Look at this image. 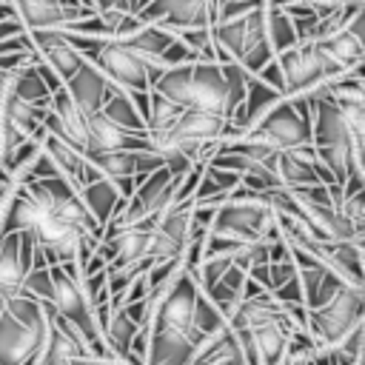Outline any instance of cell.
Masks as SVG:
<instances>
[{"label":"cell","instance_id":"5b68a950","mask_svg":"<svg viewBox=\"0 0 365 365\" xmlns=\"http://www.w3.org/2000/svg\"><path fill=\"white\" fill-rule=\"evenodd\" d=\"M242 137L257 140L274 151H311L314 148V114L308 97H285Z\"/></svg>","mask_w":365,"mask_h":365},{"label":"cell","instance_id":"836d02e7","mask_svg":"<svg viewBox=\"0 0 365 365\" xmlns=\"http://www.w3.org/2000/svg\"><path fill=\"white\" fill-rule=\"evenodd\" d=\"M134 14H137V11H134Z\"/></svg>","mask_w":365,"mask_h":365},{"label":"cell","instance_id":"f546056e","mask_svg":"<svg viewBox=\"0 0 365 365\" xmlns=\"http://www.w3.org/2000/svg\"><path fill=\"white\" fill-rule=\"evenodd\" d=\"M74 365H108V362H103L97 356H83V359H74Z\"/></svg>","mask_w":365,"mask_h":365},{"label":"cell","instance_id":"d6986e66","mask_svg":"<svg viewBox=\"0 0 365 365\" xmlns=\"http://www.w3.org/2000/svg\"><path fill=\"white\" fill-rule=\"evenodd\" d=\"M43 151L51 157L57 174H60L77 194L88 185L91 171H88V163H86V154H83V151H77L74 145H68V143H63L60 137L48 134L46 128H43Z\"/></svg>","mask_w":365,"mask_h":365},{"label":"cell","instance_id":"5bb4252c","mask_svg":"<svg viewBox=\"0 0 365 365\" xmlns=\"http://www.w3.org/2000/svg\"><path fill=\"white\" fill-rule=\"evenodd\" d=\"M331 94L345 114V123L351 128L354 148H356V163L365 174V86H362V80L342 77V80L331 83Z\"/></svg>","mask_w":365,"mask_h":365},{"label":"cell","instance_id":"4316f807","mask_svg":"<svg viewBox=\"0 0 365 365\" xmlns=\"http://www.w3.org/2000/svg\"><path fill=\"white\" fill-rule=\"evenodd\" d=\"M257 80H262L265 86H271L274 91H279L282 97H285V77H282V68H279V63H277V57L257 74Z\"/></svg>","mask_w":365,"mask_h":365},{"label":"cell","instance_id":"9c48e42d","mask_svg":"<svg viewBox=\"0 0 365 365\" xmlns=\"http://www.w3.org/2000/svg\"><path fill=\"white\" fill-rule=\"evenodd\" d=\"M191 222H194V200L191 202H174L154 228L148 259L151 262H168V259H182L188 240H191Z\"/></svg>","mask_w":365,"mask_h":365},{"label":"cell","instance_id":"83f0119b","mask_svg":"<svg viewBox=\"0 0 365 365\" xmlns=\"http://www.w3.org/2000/svg\"><path fill=\"white\" fill-rule=\"evenodd\" d=\"M97 14H134L137 0H94Z\"/></svg>","mask_w":365,"mask_h":365},{"label":"cell","instance_id":"d4e9b609","mask_svg":"<svg viewBox=\"0 0 365 365\" xmlns=\"http://www.w3.org/2000/svg\"><path fill=\"white\" fill-rule=\"evenodd\" d=\"M182 111L185 108H180V106H174L165 97H160V94L151 91V97H148V114H145V131H151V134L171 131L177 125V120H180Z\"/></svg>","mask_w":365,"mask_h":365},{"label":"cell","instance_id":"7a4b0ae2","mask_svg":"<svg viewBox=\"0 0 365 365\" xmlns=\"http://www.w3.org/2000/svg\"><path fill=\"white\" fill-rule=\"evenodd\" d=\"M48 308L20 294L0 317V365H40L48 345Z\"/></svg>","mask_w":365,"mask_h":365},{"label":"cell","instance_id":"44dd1931","mask_svg":"<svg viewBox=\"0 0 365 365\" xmlns=\"http://www.w3.org/2000/svg\"><path fill=\"white\" fill-rule=\"evenodd\" d=\"M100 331H103V336L108 342V351H111L114 362H125L128 359V351H131V342L143 331V325L134 322L125 308H111L108 317H106V322L100 325Z\"/></svg>","mask_w":365,"mask_h":365},{"label":"cell","instance_id":"7402d4cb","mask_svg":"<svg viewBox=\"0 0 365 365\" xmlns=\"http://www.w3.org/2000/svg\"><path fill=\"white\" fill-rule=\"evenodd\" d=\"M191 66H177V68H165L160 77H154L151 91L165 97L168 103L180 106V108H191Z\"/></svg>","mask_w":365,"mask_h":365},{"label":"cell","instance_id":"7c38bea8","mask_svg":"<svg viewBox=\"0 0 365 365\" xmlns=\"http://www.w3.org/2000/svg\"><path fill=\"white\" fill-rule=\"evenodd\" d=\"M46 131L74 145L77 151H88V114L68 97L66 88L54 91L46 111Z\"/></svg>","mask_w":365,"mask_h":365},{"label":"cell","instance_id":"277c9868","mask_svg":"<svg viewBox=\"0 0 365 365\" xmlns=\"http://www.w3.org/2000/svg\"><path fill=\"white\" fill-rule=\"evenodd\" d=\"M265 14H268V6L254 9V11H248L242 17H234V20H220L211 29L217 51H220V63L222 60H234L248 74L257 77L277 57L271 43H268Z\"/></svg>","mask_w":365,"mask_h":365},{"label":"cell","instance_id":"ba28073f","mask_svg":"<svg viewBox=\"0 0 365 365\" xmlns=\"http://www.w3.org/2000/svg\"><path fill=\"white\" fill-rule=\"evenodd\" d=\"M143 23H160L171 31L214 29L220 20L217 0H154L137 11Z\"/></svg>","mask_w":365,"mask_h":365},{"label":"cell","instance_id":"484cf974","mask_svg":"<svg viewBox=\"0 0 365 365\" xmlns=\"http://www.w3.org/2000/svg\"><path fill=\"white\" fill-rule=\"evenodd\" d=\"M339 365H365V325L345 336L336 348H331Z\"/></svg>","mask_w":365,"mask_h":365},{"label":"cell","instance_id":"603a6c76","mask_svg":"<svg viewBox=\"0 0 365 365\" xmlns=\"http://www.w3.org/2000/svg\"><path fill=\"white\" fill-rule=\"evenodd\" d=\"M265 31H268V43H271L274 54H282V51L299 46V34H297L294 17H291L285 9L268 6V14H265Z\"/></svg>","mask_w":365,"mask_h":365},{"label":"cell","instance_id":"52a82bcc","mask_svg":"<svg viewBox=\"0 0 365 365\" xmlns=\"http://www.w3.org/2000/svg\"><path fill=\"white\" fill-rule=\"evenodd\" d=\"M277 63L285 77V97H311L319 88L334 83V74L325 66L314 40H305V43L277 54Z\"/></svg>","mask_w":365,"mask_h":365},{"label":"cell","instance_id":"ac0fdd59","mask_svg":"<svg viewBox=\"0 0 365 365\" xmlns=\"http://www.w3.org/2000/svg\"><path fill=\"white\" fill-rule=\"evenodd\" d=\"M66 91H68V97L86 111V114H97V111H103V106L108 103V97L117 91L106 77H103V71L88 60L66 86H63Z\"/></svg>","mask_w":365,"mask_h":365},{"label":"cell","instance_id":"30bf717a","mask_svg":"<svg viewBox=\"0 0 365 365\" xmlns=\"http://www.w3.org/2000/svg\"><path fill=\"white\" fill-rule=\"evenodd\" d=\"M11 6L26 31H63L97 14L94 9H71L63 0H11Z\"/></svg>","mask_w":365,"mask_h":365},{"label":"cell","instance_id":"f1b7e54d","mask_svg":"<svg viewBox=\"0 0 365 365\" xmlns=\"http://www.w3.org/2000/svg\"><path fill=\"white\" fill-rule=\"evenodd\" d=\"M6 197H9V180H0V220H3V208H6Z\"/></svg>","mask_w":365,"mask_h":365},{"label":"cell","instance_id":"8992f818","mask_svg":"<svg viewBox=\"0 0 365 365\" xmlns=\"http://www.w3.org/2000/svg\"><path fill=\"white\" fill-rule=\"evenodd\" d=\"M365 325V288L345 285L328 305L308 311V334L319 348H336L345 336Z\"/></svg>","mask_w":365,"mask_h":365},{"label":"cell","instance_id":"4dcf8cb0","mask_svg":"<svg viewBox=\"0 0 365 365\" xmlns=\"http://www.w3.org/2000/svg\"><path fill=\"white\" fill-rule=\"evenodd\" d=\"M305 362H308V359H285L282 365H305Z\"/></svg>","mask_w":365,"mask_h":365},{"label":"cell","instance_id":"cb8c5ba5","mask_svg":"<svg viewBox=\"0 0 365 365\" xmlns=\"http://www.w3.org/2000/svg\"><path fill=\"white\" fill-rule=\"evenodd\" d=\"M103 114H106L111 123H117V125H123V128H128V131L145 134V117H143L137 100H134L131 94H125V91H114V94L108 97V103L103 106Z\"/></svg>","mask_w":365,"mask_h":365},{"label":"cell","instance_id":"9a60e30c","mask_svg":"<svg viewBox=\"0 0 365 365\" xmlns=\"http://www.w3.org/2000/svg\"><path fill=\"white\" fill-rule=\"evenodd\" d=\"M143 148H148L145 134H137V131H128V128L111 123L103 111L88 114V151H86V157L114 154V151H143Z\"/></svg>","mask_w":365,"mask_h":365},{"label":"cell","instance_id":"e0dca14e","mask_svg":"<svg viewBox=\"0 0 365 365\" xmlns=\"http://www.w3.org/2000/svg\"><path fill=\"white\" fill-rule=\"evenodd\" d=\"M48 325H51V334H48V345H46V354H43L40 365H74V359L91 356L83 336L63 317H57L54 308H48Z\"/></svg>","mask_w":365,"mask_h":365},{"label":"cell","instance_id":"1f68e13d","mask_svg":"<svg viewBox=\"0 0 365 365\" xmlns=\"http://www.w3.org/2000/svg\"><path fill=\"white\" fill-rule=\"evenodd\" d=\"M148 3H154V0H137V11H140V9H145Z\"/></svg>","mask_w":365,"mask_h":365},{"label":"cell","instance_id":"8fae6325","mask_svg":"<svg viewBox=\"0 0 365 365\" xmlns=\"http://www.w3.org/2000/svg\"><path fill=\"white\" fill-rule=\"evenodd\" d=\"M29 40L34 57L60 80V86H66L88 63L63 31H29Z\"/></svg>","mask_w":365,"mask_h":365},{"label":"cell","instance_id":"4fadbf2b","mask_svg":"<svg viewBox=\"0 0 365 365\" xmlns=\"http://www.w3.org/2000/svg\"><path fill=\"white\" fill-rule=\"evenodd\" d=\"M291 254H294V262H297V271H299V282H302V294H305V308L308 311H317L322 305H328L348 282H342L334 271H328L317 257L299 251L291 245Z\"/></svg>","mask_w":365,"mask_h":365},{"label":"cell","instance_id":"6da1fadb","mask_svg":"<svg viewBox=\"0 0 365 365\" xmlns=\"http://www.w3.org/2000/svg\"><path fill=\"white\" fill-rule=\"evenodd\" d=\"M311 100V114H314V154L317 163L334 177V182L342 188L351 177H365L359 163H356V148L351 128L345 123V114L339 103L331 94V86L319 88Z\"/></svg>","mask_w":365,"mask_h":365},{"label":"cell","instance_id":"ffe728a7","mask_svg":"<svg viewBox=\"0 0 365 365\" xmlns=\"http://www.w3.org/2000/svg\"><path fill=\"white\" fill-rule=\"evenodd\" d=\"M80 197H83L88 214L94 217V222H97L103 231L108 228V222L117 217V211H120L123 202L128 200L117 182L103 180V177H94V174H91V180H88V185L80 191Z\"/></svg>","mask_w":365,"mask_h":365},{"label":"cell","instance_id":"2e32d148","mask_svg":"<svg viewBox=\"0 0 365 365\" xmlns=\"http://www.w3.org/2000/svg\"><path fill=\"white\" fill-rule=\"evenodd\" d=\"M274 174H277L282 191H299V188H311V185H325L314 148L311 151H279L277 163H274Z\"/></svg>","mask_w":365,"mask_h":365},{"label":"cell","instance_id":"d6a6232c","mask_svg":"<svg viewBox=\"0 0 365 365\" xmlns=\"http://www.w3.org/2000/svg\"><path fill=\"white\" fill-rule=\"evenodd\" d=\"M222 365H228V362H222Z\"/></svg>","mask_w":365,"mask_h":365},{"label":"cell","instance_id":"3957f363","mask_svg":"<svg viewBox=\"0 0 365 365\" xmlns=\"http://www.w3.org/2000/svg\"><path fill=\"white\" fill-rule=\"evenodd\" d=\"M211 234L231 237L237 242H274L282 237L279 217L268 200V194L248 191L240 185L220 208L211 222Z\"/></svg>","mask_w":365,"mask_h":365}]
</instances>
